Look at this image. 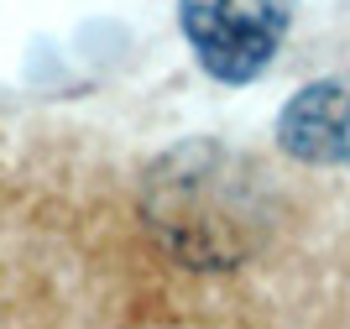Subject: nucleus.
<instances>
[{
	"instance_id": "nucleus-2",
	"label": "nucleus",
	"mask_w": 350,
	"mask_h": 329,
	"mask_svg": "<svg viewBox=\"0 0 350 329\" xmlns=\"http://www.w3.org/2000/svg\"><path fill=\"white\" fill-rule=\"evenodd\" d=\"M178 27L209 79L251 84L288 37L293 0H178Z\"/></svg>"
},
{
	"instance_id": "nucleus-3",
	"label": "nucleus",
	"mask_w": 350,
	"mask_h": 329,
	"mask_svg": "<svg viewBox=\"0 0 350 329\" xmlns=\"http://www.w3.org/2000/svg\"><path fill=\"white\" fill-rule=\"evenodd\" d=\"M278 142L298 162L319 168L350 162V73L298 89L278 115Z\"/></svg>"
},
{
	"instance_id": "nucleus-1",
	"label": "nucleus",
	"mask_w": 350,
	"mask_h": 329,
	"mask_svg": "<svg viewBox=\"0 0 350 329\" xmlns=\"http://www.w3.org/2000/svg\"><path fill=\"white\" fill-rule=\"evenodd\" d=\"M142 215L183 267H241L267 241L272 199L246 157L219 142H189L146 168Z\"/></svg>"
}]
</instances>
